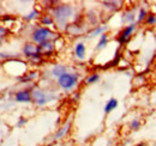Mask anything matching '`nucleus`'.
<instances>
[{"label": "nucleus", "instance_id": "4", "mask_svg": "<svg viewBox=\"0 0 156 146\" xmlns=\"http://www.w3.org/2000/svg\"><path fill=\"white\" fill-rule=\"evenodd\" d=\"M30 91H31V102L35 103L36 106L39 107H42L44 104H47L52 97L48 96V93L42 90L39 86H33L30 88Z\"/></svg>", "mask_w": 156, "mask_h": 146}, {"label": "nucleus", "instance_id": "21", "mask_svg": "<svg viewBox=\"0 0 156 146\" xmlns=\"http://www.w3.org/2000/svg\"><path fill=\"white\" fill-rule=\"evenodd\" d=\"M20 55L18 54H13V53H4V52H0V59L1 60H11V59H20Z\"/></svg>", "mask_w": 156, "mask_h": 146}, {"label": "nucleus", "instance_id": "8", "mask_svg": "<svg viewBox=\"0 0 156 146\" xmlns=\"http://www.w3.org/2000/svg\"><path fill=\"white\" fill-rule=\"evenodd\" d=\"M39 46V53L40 55L43 57V56H48V55H52L54 49H55V44H54V41H47V42H43Z\"/></svg>", "mask_w": 156, "mask_h": 146}, {"label": "nucleus", "instance_id": "11", "mask_svg": "<svg viewBox=\"0 0 156 146\" xmlns=\"http://www.w3.org/2000/svg\"><path fill=\"white\" fill-rule=\"evenodd\" d=\"M136 17H137V15L135 13V9H133V10H126V11L122 13L121 22H122L124 24H132V23H135Z\"/></svg>", "mask_w": 156, "mask_h": 146}, {"label": "nucleus", "instance_id": "24", "mask_svg": "<svg viewBox=\"0 0 156 146\" xmlns=\"http://www.w3.org/2000/svg\"><path fill=\"white\" fill-rule=\"evenodd\" d=\"M145 24L147 25H155L156 24V15L154 13H148L145 18Z\"/></svg>", "mask_w": 156, "mask_h": 146}, {"label": "nucleus", "instance_id": "20", "mask_svg": "<svg viewBox=\"0 0 156 146\" xmlns=\"http://www.w3.org/2000/svg\"><path fill=\"white\" fill-rule=\"evenodd\" d=\"M98 80H100V74H98V73H91L90 75L87 77L85 83H87L88 85H90V84H95V83H98Z\"/></svg>", "mask_w": 156, "mask_h": 146}, {"label": "nucleus", "instance_id": "23", "mask_svg": "<svg viewBox=\"0 0 156 146\" xmlns=\"http://www.w3.org/2000/svg\"><path fill=\"white\" fill-rule=\"evenodd\" d=\"M40 17V12L37 11V10H33L30 13H28L24 18H25V20H34V19H36V18H39Z\"/></svg>", "mask_w": 156, "mask_h": 146}, {"label": "nucleus", "instance_id": "1", "mask_svg": "<svg viewBox=\"0 0 156 146\" xmlns=\"http://www.w3.org/2000/svg\"><path fill=\"white\" fill-rule=\"evenodd\" d=\"M52 17L54 23L58 25L60 29H66L67 26V23L70 18L73 16V7L71 5H67V4H59L57 6H53L52 7Z\"/></svg>", "mask_w": 156, "mask_h": 146}, {"label": "nucleus", "instance_id": "26", "mask_svg": "<svg viewBox=\"0 0 156 146\" xmlns=\"http://www.w3.org/2000/svg\"><path fill=\"white\" fill-rule=\"evenodd\" d=\"M130 128H131L132 130H138V129L140 128V121L137 120V119L132 120V121L130 122Z\"/></svg>", "mask_w": 156, "mask_h": 146}, {"label": "nucleus", "instance_id": "9", "mask_svg": "<svg viewBox=\"0 0 156 146\" xmlns=\"http://www.w3.org/2000/svg\"><path fill=\"white\" fill-rule=\"evenodd\" d=\"M71 125H72V122H71L70 120L66 121V122L57 130V133L54 134V140H58V139H61L62 137H65V135L69 133V130L71 129Z\"/></svg>", "mask_w": 156, "mask_h": 146}, {"label": "nucleus", "instance_id": "6", "mask_svg": "<svg viewBox=\"0 0 156 146\" xmlns=\"http://www.w3.org/2000/svg\"><path fill=\"white\" fill-rule=\"evenodd\" d=\"M22 54L24 55L27 59H30L33 56H36V55H40L39 53V46L35 44L34 42H27L24 43L23 48H22Z\"/></svg>", "mask_w": 156, "mask_h": 146}, {"label": "nucleus", "instance_id": "2", "mask_svg": "<svg viewBox=\"0 0 156 146\" xmlns=\"http://www.w3.org/2000/svg\"><path fill=\"white\" fill-rule=\"evenodd\" d=\"M57 38H59L58 34L44 26H37L31 33V42H34L35 44H41L47 41H55Z\"/></svg>", "mask_w": 156, "mask_h": 146}, {"label": "nucleus", "instance_id": "30", "mask_svg": "<svg viewBox=\"0 0 156 146\" xmlns=\"http://www.w3.org/2000/svg\"><path fill=\"white\" fill-rule=\"evenodd\" d=\"M43 146H52L51 144H48V145H43Z\"/></svg>", "mask_w": 156, "mask_h": 146}, {"label": "nucleus", "instance_id": "25", "mask_svg": "<svg viewBox=\"0 0 156 146\" xmlns=\"http://www.w3.org/2000/svg\"><path fill=\"white\" fill-rule=\"evenodd\" d=\"M6 36H7V29L5 26L0 25V46L2 44V42L6 38Z\"/></svg>", "mask_w": 156, "mask_h": 146}, {"label": "nucleus", "instance_id": "7", "mask_svg": "<svg viewBox=\"0 0 156 146\" xmlns=\"http://www.w3.org/2000/svg\"><path fill=\"white\" fill-rule=\"evenodd\" d=\"M15 101L18 103H30L31 102V91L30 88L22 89L15 92Z\"/></svg>", "mask_w": 156, "mask_h": 146}, {"label": "nucleus", "instance_id": "13", "mask_svg": "<svg viewBox=\"0 0 156 146\" xmlns=\"http://www.w3.org/2000/svg\"><path fill=\"white\" fill-rule=\"evenodd\" d=\"M107 29H108L107 25H95V28L91 29V30L88 33V37H89V38H93V37L101 36L102 34L106 33Z\"/></svg>", "mask_w": 156, "mask_h": 146}, {"label": "nucleus", "instance_id": "28", "mask_svg": "<svg viewBox=\"0 0 156 146\" xmlns=\"http://www.w3.org/2000/svg\"><path fill=\"white\" fill-rule=\"evenodd\" d=\"M78 98H79V93H75V95H73V99H76V101H77Z\"/></svg>", "mask_w": 156, "mask_h": 146}, {"label": "nucleus", "instance_id": "29", "mask_svg": "<svg viewBox=\"0 0 156 146\" xmlns=\"http://www.w3.org/2000/svg\"><path fill=\"white\" fill-rule=\"evenodd\" d=\"M136 146H145V144H144V143H139V144H137Z\"/></svg>", "mask_w": 156, "mask_h": 146}, {"label": "nucleus", "instance_id": "15", "mask_svg": "<svg viewBox=\"0 0 156 146\" xmlns=\"http://www.w3.org/2000/svg\"><path fill=\"white\" fill-rule=\"evenodd\" d=\"M40 23H41V25H43L44 28H48V26H51V25L54 24V20H53V17H52L51 15L46 13V15L40 16Z\"/></svg>", "mask_w": 156, "mask_h": 146}, {"label": "nucleus", "instance_id": "14", "mask_svg": "<svg viewBox=\"0 0 156 146\" xmlns=\"http://www.w3.org/2000/svg\"><path fill=\"white\" fill-rule=\"evenodd\" d=\"M66 72H67V67H66V66H64V65H60V64L55 65V66H53V68H52V71H51L52 75H53V77H55L57 79H58L59 77H61L64 73H66Z\"/></svg>", "mask_w": 156, "mask_h": 146}, {"label": "nucleus", "instance_id": "18", "mask_svg": "<svg viewBox=\"0 0 156 146\" xmlns=\"http://www.w3.org/2000/svg\"><path fill=\"white\" fill-rule=\"evenodd\" d=\"M65 31L71 34V35H78V34L82 33V28L79 25H77V24H67Z\"/></svg>", "mask_w": 156, "mask_h": 146}, {"label": "nucleus", "instance_id": "10", "mask_svg": "<svg viewBox=\"0 0 156 146\" xmlns=\"http://www.w3.org/2000/svg\"><path fill=\"white\" fill-rule=\"evenodd\" d=\"M87 54V47L84 44V42H77L75 44V55L79 60H84Z\"/></svg>", "mask_w": 156, "mask_h": 146}, {"label": "nucleus", "instance_id": "16", "mask_svg": "<svg viewBox=\"0 0 156 146\" xmlns=\"http://www.w3.org/2000/svg\"><path fill=\"white\" fill-rule=\"evenodd\" d=\"M117 107H118V99L117 98H111V99L107 101V103L105 106V113L106 114H109L111 111H113Z\"/></svg>", "mask_w": 156, "mask_h": 146}, {"label": "nucleus", "instance_id": "5", "mask_svg": "<svg viewBox=\"0 0 156 146\" xmlns=\"http://www.w3.org/2000/svg\"><path fill=\"white\" fill-rule=\"evenodd\" d=\"M135 30H136V23H132V24H129V25H126L120 33H119V36H118V43L120 44V46H124V44H126L129 41H130V38L132 36V34L135 33Z\"/></svg>", "mask_w": 156, "mask_h": 146}, {"label": "nucleus", "instance_id": "3", "mask_svg": "<svg viewBox=\"0 0 156 146\" xmlns=\"http://www.w3.org/2000/svg\"><path fill=\"white\" fill-rule=\"evenodd\" d=\"M79 80V74L76 72H66L64 73L61 77H59L57 83L59 88L65 90V91H71L73 90L78 84Z\"/></svg>", "mask_w": 156, "mask_h": 146}, {"label": "nucleus", "instance_id": "19", "mask_svg": "<svg viewBox=\"0 0 156 146\" xmlns=\"http://www.w3.org/2000/svg\"><path fill=\"white\" fill-rule=\"evenodd\" d=\"M121 4H122L121 1H102V5H103L106 9L111 10V11H115V10H118V9L120 7Z\"/></svg>", "mask_w": 156, "mask_h": 146}, {"label": "nucleus", "instance_id": "12", "mask_svg": "<svg viewBox=\"0 0 156 146\" xmlns=\"http://www.w3.org/2000/svg\"><path fill=\"white\" fill-rule=\"evenodd\" d=\"M39 77V72L37 71H34V72H27L24 73L23 75L18 77V82L24 84V83H30L33 80H35L36 78Z\"/></svg>", "mask_w": 156, "mask_h": 146}, {"label": "nucleus", "instance_id": "22", "mask_svg": "<svg viewBox=\"0 0 156 146\" xmlns=\"http://www.w3.org/2000/svg\"><path fill=\"white\" fill-rule=\"evenodd\" d=\"M147 16H148L147 10H145L144 7H140V9H139V12H138V15H137V17H136L137 22H138V23H142L143 20H145Z\"/></svg>", "mask_w": 156, "mask_h": 146}, {"label": "nucleus", "instance_id": "17", "mask_svg": "<svg viewBox=\"0 0 156 146\" xmlns=\"http://www.w3.org/2000/svg\"><path fill=\"white\" fill-rule=\"evenodd\" d=\"M107 44H108V35L107 34H102L100 36L98 44H96V49L98 50H102V49H105L107 47Z\"/></svg>", "mask_w": 156, "mask_h": 146}, {"label": "nucleus", "instance_id": "27", "mask_svg": "<svg viewBox=\"0 0 156 146\" xmlns=\"http://www.w3.org/2000/svg\"><path fill=\"white\" fill-rule=\"evenodd\" d=\"M27 121H28V120H27L25 117H20L18 122L16 123V126H17V127H22V126H24V125L27 123Z\"/></svg>", "mask_w": 156, "mask_h": 146}]
</instances>
